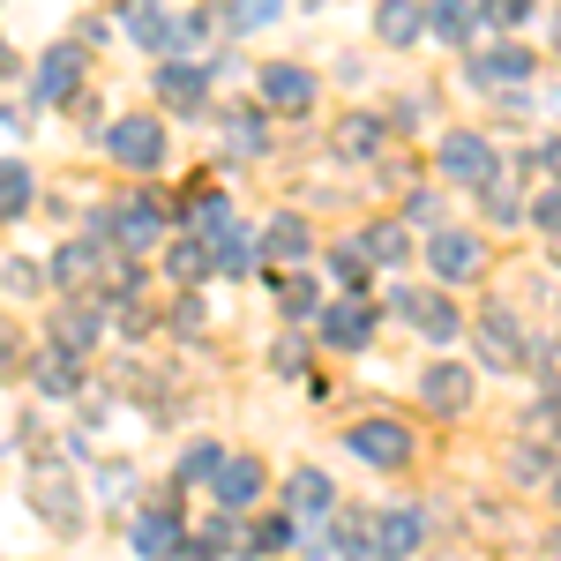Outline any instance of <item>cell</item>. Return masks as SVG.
Wrapping results in <instances>:
<instances>
[{
	"mask_svg": "<svg viewBox=\"0 0 561 561\" xmlns=\"http://www.w3.org/2000/svg\"><path fill=\"white\" fill-rule=\"evenodd\" d=\"M255 240H262V255H270V262H307V248H314L307 217H293V210H285V217H270Z\"/></svg>",
	"mask_w": 561,
	"mask_h": 561,
	"instance_id": "7c38bea8",
	"label": "cell"
},
{
	"mask_svg": "<svg viewBox=\"0 0 561 561\" xmlns=\"http://www.w3.org/2000/svg\"><path fill=\"white\" fill-rule=\"evenodd\" d=\"M472 389H479L472 367H457V359H434L427 375H420V404H434V412H465V404H472Z\"/></svg>",
	"mask_w": 561,
	"mask_h": 561,
	"instance_id": "5b68a950",
	"label": "cell"
},
{
	"mask_svg": "<svg viewBox=\"0 0 561 561\" xmlns=\"http://www.w3.org/2000/svg\"><path fill=\"white\" fill-rule=\"evenodd\" d=\"M494 142L486 135H472V128H457V135H442V173L457 180V187H494Z\"/></svg>",
	"mask_w": 561,
	"mask_h": 561,
	"instance_id": "6da1fadb",
	"label": "cell"
},
{
	"mask_svg": "<svg viewBox=\"0 0 561 561\" xmlns=\"http://www.w3.org/2000/svg\"><path fill=\"white\" fill-rule=\"evenodd\" d=\"M531 225H539V232H561V187H554V195H539V203H531Z\"/></svg>",
	"mask_w": 561,
	"mask_h": 561,
	"instance_id": "d590c367",
	"label": "cell"
},
{
	"mask_svg": "<svg viewBox=\"0 0 561 561\" xmlns=\"http://www.w3.org/2000/svg\"><path fill=\"white\" fill-rule=\"evenodd\" d=\"M486 210H494V217H502V225H510V217H524V203H517V195H510V187H494V195H486Z\"/></svg>",
	"mask_w": 561,
	"mask_h": 561,
	"instance_id": "8d00e7d4",
	"label": "cell"
},
{
	"mask_svg": "<svg viewBox=\"0 0 561 561\" xmlns=\"http://www.w3.org/2000/svg\"><path fill=\"white\" fill-rule=\"evenodd\" d=\"M90 270H98V248H60V255H53V285H76Z\"/></svg>",
	"mask_w": 561,
	"mask_h": 561,
	"instance_id": "4dcf8cb0",
	"label": "cell"
},
{
	"mask_svg": "<svg viewBox=\"0 0 561 561\" xmlns=\"http://www.w3.org/2000/svg\"><path fill=\"white\" fill-rule=\"evenodd\" d=\"M479 23H486V15H479V8H465V0H442V8L427 15V31H434V38H449V45L479 38Z\"/></svg>",
	"mask_w": 561,
	"mask_h": 561,
	"instance_id": "ffe728a7",
	"label": "cell"
},
{
	"mask_svg": "<svg viewBox=\"0 0 561 561\" xmlns=\"http://www.w3.org/2000/svg\"><path fill=\"white\" fill-rule=\"evenodd\" d=\"M420 539H427V517H420V510H382V517H375V554L382 561L420 554Z\"/></svg>",
	"mask_w": 561,
	"mask_h": 561,
	"instance_id": "ba28073f",
	"label": "cell"
},
{
	"mask_svg": "<svg viewBox=\"0 0 561 561\" xmlns=\"http://www.w3.org/2000/svg\"><path fill=\"white\" fill-rule=\"evenodd\" d=\"M0 76H8V38H0Z\"/></svg>",
	"mask_w": 561,
	"mask_h": 561,
	"instance_id": "60d3db41",
	"label": "cell"
},
{
	"mask_svg": "<svg viewBox=\"0 0 561 561\" xmlns=\"http://www.w3.org/2000/svg\"><path fill=\"white\" fill-rule=\"evenodd\" d=\"M359 248H367V262H404L412 255V232H404V225H375Z\"/></svg>",
	"mask_w": 561,
	"mask_h": 561,
	"instance_id": "484cf974",
	"label": "cell"
},
{
	"mask_svg": "<svg viewBox=\"0 0 561 561\" xmlns=\"http://www.w3.org/2000/svg\"><path fill=\"white\" fill-rule=\"evenodd\" d=\"M173 31H180V15H165V8H128V38H135V45L173 53Z\"/></svg>",
	"mask_w": 561,
	"mask_h": 561,
	"instance_id": "44dd1931",
	"label": "cell"
},
{
	"mask_svg": "<svg viewBox=\"0 0 561 561\" xmlns=\"http://www.w3.org/2000/svg\"><path fill=\"white\" fill-rule=\"evenodd\" d=\"M427 262H434V277L465 285V277H479V262H486V248H479L472 232H434V240H427Z\"/></svg>",
	"mask_w": 561,
	"mask_h": 561,
	"instance_id": "52a82bcc",
	"label": "cell"
},
{
	"mask_svg": "<svg viewBox=\"0 0 561 561\" xmlns=\"http://www.w3.org/2000/svg\"><path fill=\"white\" fill-rule=\"evenodd\" d=\"M337 150H345V158H375V150H382V121L352 113L345 128H337Z\"/></svg>",
	"mask_w": 561,
	"mask_h": 561,
	"instance_id": "d4e9b609",
	"label": "cell"
},
{
	"mask_svg": "<svg viewBox=\"0 0 561 561\" xmlns=\"http://www.w3.org/2000/svg\"><path fill=\"white\" fill-rule=\"evenodd\" d=\"M105 150H113L121 165H135V173H158V165H165V128H158L150 113H128L121 128L105 135Z\"/></svg>",
	"mask_w": 561,
	"mask_h": 561,
	"instance_id": "7a4b0ae2",
	"label": "cell"
},
{
	"mask_svg": "<svg viewBox=\"0 0 561 561\" xmlns=\"http://www.w3.org/2000/svg\"><path fill=\"white\" fill-rule=\"evenodd\" d=\"M539 420H547V427L561 434V397H547V404H539Z\"/></svg>",
	"mask_w": 561,
	"mask_h": 561,
	"instance_id": "ab89813d",
	"label": "cell"
},
{
	"mask_svg": "<svg viewBox=\"0 0 561 561\" xmlns=\"http://www.w3.org/2000/svg\"><path fill=\"white\" fill-rule=\"evenodd\" d=\"M330 270L345 277V285H352V300H359V285H367V270H375V262H367V248H359V240H345V248L330 255Z\"/></svg>",
	"mask_w": 561,
	"mask_h": 561,
	"instance_id": "f546056e",
	"label": "cell"
},
{
	"mask_svg": "<svg viewBox=\"0 0 561 561\" xmlns=\"http://www.w3.org/2000/svg\"><path fill=\"white\" fill-rule=\"evenodd\" d=\"M90 337H98V314H90V307H68V314H60V352L90 345Z\"/></svg>",
	"mask_w": 561,
	"mask_h": 561,
	"instance_id": "d6a6232c",
	"label": "cell"
},
{
	"mask_svg": "<svg viewBox=\"0 0 561 561\" xmlns=\"http://www.w3.org/2000/svg\"><path fill=\"white\" fill-rule=\"evenodd\" d=\"M38 389L45 397H68V389H76V352H60V345L45 352L38 359Z\"/></svg>",
	"mask_w": 561,
	"mask_h": 561,
	"instance_id": "4316f807",
	"label": "cell"
},
{
	"mask_svg": "<svg viewBox=\"0 0 561 561\" xmlns=\"http://www.w3.org/2000/svg\"><path fill=\"white\" fill-rule=\"evenodd\" d=\"M262 113H225V150H240V158H262Z\"/></svg>",
	"mask_w": 561,
	"mask_h": 561,
	"instance_id": "cb8c5ba5",
	"label": "cell"
},
{
	"mask_svg": "<svg viewBox=\"0 0 561 561\" xmlns=\"http://www.w3.org/2000/svg\"><path fill=\"white\" fill-rule=\"evenodd\" d=\"M293 539H300V524H293V517H270V524L255 531V547H262V554H277V547H293Z\"/></svg>",
	"mask_w": 561,
	"mask_h": 561,
	"instance_id": "e575fe53",
	"label": "cell"
},
{
	"mask_svg": "<svg viewBox=\"0 0 561 561\" xmlns=\"http://www.w3.org/2000/svg\"><path fill=\"white\" fill-rule=\"evenodd\" d=\"M397 307L412 314V330H420L427 345H457V330H465V314H457V307L442 300V293H404Z\"/></svg>",
	"mask_w": 561,
	"mask_h": 561,
	"instance_id": "8992f818",
	"label": "cell"
},
{
	"mask_svg": "<svg viewBox=\"0 0 561 561\" xmlns=\"http://www.w3.org/2000/svg\"><path fill=\"white\" fill-rule=\"evenodd\" d=\"M337 554H345V561H382V554H375V517H345Z\"/></svg>",
	"mask_w": 561,
	"mask_h": 561,
	"instance_id": "f1b7e54d",
	"label": "cell"
},
{
	"mask_svg": "<svg viewBox=\"0 0 561 561\" xmlns=\"http://www.w3.org/2000/svg\"><path fill=\"white\" fill-rule=\"evenodd\" d=\"M217 465H225V449H217V442H195V449L180 457V479H217Z\"/></svg>",
	"mask_w": 561,
	"mask_h": 561,
	"instance_id": "836d02e7",
	"label": "cell"
},
{
	"mask_svg": "<svg viewBox=\"0 0 561 561\" xmlns=\"http://www.w3.org/2000/svg\"><path fill=\"white\" fill-rule=\"evenodd\" d=\"M285 314H293V322L322 314V293H314V277H285Z\"/></svg>",
	"mask_w": 561,
	"mask_h": 561,
	"instance_id": "1f68e13d",
	"label": "cell"
},
{
	"mask_svg": "<svg viewBox=\"0 0 561 561\" xmlns=\"http://www.w3.org/2000/svg\"><path fill=\"white\" fill-rule=\"evenodd\" d=\"M158 90H165L173 105H203V90H210V68H203V60H165V68H158Z\"/></svg>",
	"mask_w": 561,
	"mask_h": 561,
	"instance_id": "e0dca14e",
	"label": "cell"
},
{
	"mask_svg": "<svg viewBox=\"0 0 561 561\" xmlns=\"http://www.w3.org/2000/svg\"><path fill=\"white\" fill-rule=\"evenodd\" d=\"M285 494H293V524H300V517H322V510L337 502V494H330V472H293V486H285Z\"/></svg>",
	"mask_w": 561,
	"mask_h": 561,
	"instance_id": "7402d4cb",
	"label": "cell"
},
{
	"mask_svg": "<svg viewBox=\"0 0 561 561\" xmlns=\"http://www.w3.org/2000/svg\"><path fill=\"white\" fill-rule=\"evenodd\" d=\"M539 173H554V180H561V135H554V142H539Z\"/></svg>",
	"mask_w": 561,
	"mask_h": 561,
	"instance_id": "f35d334b",
	"label": "cell"
},
{
	"mask_svg": "<svg viewBox=\"0 0 561 561\" xmlns=\"http://www.w3.org/2000/svg\"><path fill=\"white\" fill-rule=\"evenodd\" d=\"M113 232H121V248H158L165 240V217H158V203H142V195H128L121 203V217H113Z\"/></svg>",
	"mask_w": 561,
	"mask_h": 561,
	"instance_id": "8fae6325",
	"label": "cell"
},
{
	"mask_svg": "<svg viewBox=\"0 0 561 561\" xmlns=\"http://www.w3.org/2000/svg\"><path fill=\"white\" fill-rule=\"evenodd\" d=\"M322 337L337 352H359L367 337H375V307L367 300H337V307H322Z\"/></svg>",
	"mask_w": 561,
	"mask_h": 561,
	"instance_id": "9c48e42d",
	"label": "cell"
},
{
	"mask_svg": "<svg viewBox=\"0 0 561 561\" xmlns=\"http://www.w3.org/2000/svg\"><path fill=\"white\" fill-rule=\"evenodd\" d=\"M255 262H262V240L248 232V225H225V232H217V255H210V270H232V277H248Z\"/></svg>",
	"mask_w": 561,
	"mask_h": 561,
	"instance_id": "2e32d148",
	"label": "cell"
},
{
	"mask_svg": "<svg viewBox=\"0 0 561 561\" xmlns=\"http://www.w3.org/2000/svg\"><path fill=\"white\" fill-rule=\"evenodd\" d=\"M554 502H561V486H554Z\"/></svg>",
	"mask_w": 561,
	"mask_h": 561,
	"instance_id": "7bdbcfd3",
	"label": "cell"
},
{
	"mask_svg": "<svg viewBox=\"0 0 561 561\" xmlns=\"http://www.w3.org/2000/svg\"><path fill=\"white\" fill-rule=\"evenodd\" d=\"M554 554H561V539H554Z\"/></svg>",
	"mask_w": 561,
	"mask_h": 561,
	"instance_id": "b9f144b4",
	"label": "cell"
},
{
	"mask_svg": "<svg viewBox=\"0 0 561 561\" xmlns=\"http://www.w3.org/2000/svg\"><path fill=\"white\" fill-rule=\"evenodd\" d=\"M255 494H262V465L255 457H225V465H217V502H225V510H248Z\"/></svg>",
	"mask_w": 561,
	"mask_h": 561,
	"instance_id": "5bb4252c",
	"label": "cell"
},
{
	"mask_svg": "<svg viewBox=\"0 0 561 561\" xmlns=\"http://www.w3.org/2000/svg\"><path fill=\"white\" fill-rule=\"evenodd\" d=\"M345 449L359 457V465H382V472H397V465L412 457V427H397V420H359V427L345 434Z\"/></svg>",
	"mask_w": 561,
	"mask_h": 561,
	"instance_id": "3957f363",
	"label": "cell"
},
{
	"mask_svg": "<svg viewBox=\"0 0 561 561\" xmlns=\"http://www.w3.org/2000/svg\"><path fill=\"white\" fill-rule=\"evenodd\" d=\"M187 539H180V510H142L135 517V554L142 561H173Z\"/></svg>",
	"mask_w": 561,
	"mask_h": 561,
	"instance_id": "30bf717a",
	"label": "cell"
},
{
	"mask_svg": "<svg viewBox=\"0 0 561 561\" xmlns=\"http://www.w3.org/2000/svg\"><path fill=\"white\" fill-rule=\"evenodd\" d=\"M262 98H270V105L307 113V105H314V76H307V68H293V60H277V68H262Z\"/></svg>",
	"mask_w": 561,
	"mask_h": 561,
	"instance_id": "4fadbf2b",
	"label": "cell"
},
{
	"mask_svg": "<svg viewBox=\"0 0 561 561\" xmlns=\"http://www.w3.org/2000/svg\"><path fill=\"white\" fill-rule=\"evenodd\" d=\"M23 210H31V165L0 158V217H23Z\"/></svg>",
	"mask_w": 561,
	"mask_h": 561,
	"instance_id": "603a6c76",
	"label": "cell"
},
{
	"mask_svg": "<svg viewBox=\"0 0 561 561\" xmlns=\"http://www.w3.org/2000/svg\"><path fill=\"white\" fill-rule=\"evenodd\" d=\"M404 217H412V225H434V217H442V203H434V195H412V203H404Z\"/></svg>",
	"mask_w": 561,
	"mask_h": 561,
	"instance_id": "74e56055",
	"label": "cell"
},
{
	"mask_svg": "<svg viewBox=\"0 0 561 561\" xmlns=\"http://www.w3.org/2000/svg\"><path fill=\"white\" fill-rule=\"evenodd\" d=\"M76 83H83V53L76 45H53L45 53V76H38V98H68Z\"/></svg>",
	"mask_w": 561,
	"mask_h": 561,
	"instance_id": "ac0fdd59",
	"label": "cell"
},
{
	"mask_svg": "<svg viewBox=\"0 0 561 561\" xmlns=\"http://www.w3.org/2000/svg\"><path fill=\"white\" fill-rule=\"evenodd\" d=\"M479 367H524V322L510 307H479Z\"/></svg>",
	"mask_w": 561,
	"mask_h": 561,
	"instance_id": "277c9868",
	"label": "cell"
},
{
	"mask_svg": "<svg viewBox=\"0 0 561 561\" xmlns=\"http://www.w3.org/2000/svg\"><path fill=\"white\" fill-rule=\"evenodd\" d=\"M165 270H173L180 285H195V277L210 270V255H203V240H195V232H180V240H173V255H165Z\"/></svg>",
	"mask_w": 561,
	"mask_h": 561,
	"instance_id": "83f0119b",
	"label": "cell"
},
{
	"mask_svg": "<svg viewBox=\"0 0 561 561\" xmlns=\"http://www.w3.org/2000/svg\"><path fill=\"white\" fill-rule=\"evenodd\" d=\"M375 31H382V45H420V31H427V8H412V0H389L382 15H375Z\"/></svg>",
	"mask_w": 561,
	"mask_h": 561,
	"instance_id": "d6986e66",
	"label": "cell"
},
{
	"mask_svg": "<svg viewBox=\"0 0 561 561\" xmlns=\"http://www.w3.org/2000/svg\"><path fill=\"white\" fill-rule=\"evenodd\" d=\"M539 60L524 53V45H494V53H479L472 60V83H524Z\"/></svg>",
	"mask_w": 561,
	"mask_h": 561,
	"instance_id": "9a60e30c",
	"label": "cell"
}]
</instances>
